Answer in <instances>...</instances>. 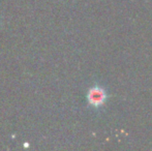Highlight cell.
Returning <instances> with one entry per match:
<instances>
[{"label":"cell","instance_id":"6da1fadb","mask_svg":"<svg viewBox=\"0 0 152 151\" xmlns=\"http://www.w3.org/2000/svg\"><path fill=\"white\" fill-rule=\"evenodd\" d=\"M106 92L100 87H93L88 92V101L94 107H99L106 101Z\"/></svg>","mask_w":152,"mask_h":151}]
</instances>
